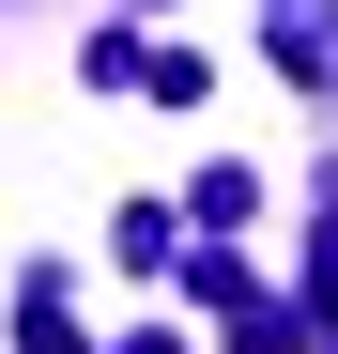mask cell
<instances>
[{
    "instance_id": "2",
    "label": "cell",
    "mask_w": 338,
    "mask_h": 354,
    "mask_svg": "<svg viewBox=\"0 0 338 354\" xmlns=\"http://www.w3.org/2000/svg\"><path fill=\"white\" fill-rule=\"evenodd\" d=\"M185 185H200V201H185V216H200V231H231V216H246V201H261V169H231V154H215V169H185Z\"/></svg>"
},
{
    "instance_id": "1",
    "label": "cell",
    "mask_w": 338,
    "mask_h": 354,
    "mask_svg": "<svg viewBox=\"0 0 338 354\" xmlns=\"http://www.w3.org/2000/svg\"><path fill=\"white\" fill-rule=\"evenodd\" d=\"M139 93H154V108H200L215 62H200V46H139Z\"/></svg>"
}]
</instances>
